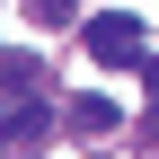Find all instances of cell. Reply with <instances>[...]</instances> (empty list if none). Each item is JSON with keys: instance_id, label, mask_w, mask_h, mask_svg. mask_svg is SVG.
I'll return each instance as SVG.
<instances>
[{"instance_id": "cell-1", "label": "cell", "mask_w": 159, "mask_h": 159, "mask_svg": "<svg viewBox=\"0 0 159 159\" xmlns=\"http://www.w3.org/2000/svg\"><path fill=\"white\" fill-rule=\"evenodd\" d=\"M80 35H89V53H97L106 71H142V62H150V53H142V18H124V9H97Z\"/></svg>"}, {"instance_id": "cell-2", "label": "cell", "mask_w": 159, "mask_h": 159, "mask_svg": "<svg viewBox=\"0 0 159 159\" xmlns=\"http://www.w3.org/2000/svg\"><path fill=\"white\" fill-rule=\"evenodd\" d=\"M0 133H9V142H44L53 115H44V106H9V115H0Z\"/></svg>"}, {"instance_id": "cell-3", "label": "cell", "mask_w": 159, "mask_h": 159, "mask_svg": "<svg viewBox=\"0 0 159 159\" xmlns=\"http://www.w3.org/2000/svg\"><path fill=\"white\" fill-rule=\"evenodd\" d=\"M71 133H115V97H80L71 106Z\"/></svg>"}, {"instance_id": "cell-4", "label": "cell", "mask_w": 159, "mask_h": 159, "mask_svg": "<svg viewBox=\"0 0 159 159\" xmlns=\"http://www.w3.org/2000/svg\"><path fill=\"white\" fill-rule=\"evenodd\" d=\"M27 18L35 27H71V0H27Z\"/></svg>"}]
</instances>
